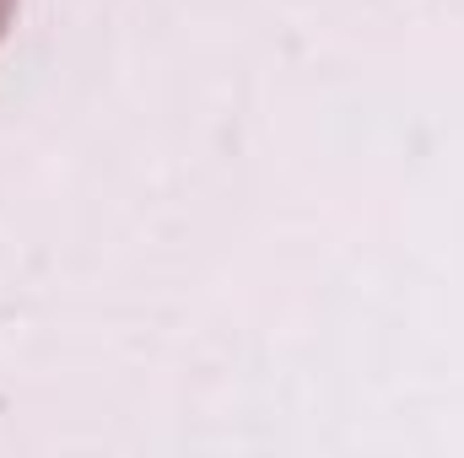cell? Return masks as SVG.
Wrapping results in <instances>:
<instances>
[{"label":"cell","mask_w":464,"mask_h":458,"mask_svg":"<svg viewBox=\"0 0 464 458\" xmlns=\"http://www.w3.org/2000/svg\"><path fill=\"white\" fill-rule=\"evenodd\" d=\"M11 11H16V0H0V38H5V27H11Z\"/></svg>","instance_id":"1"}]
</instances>
